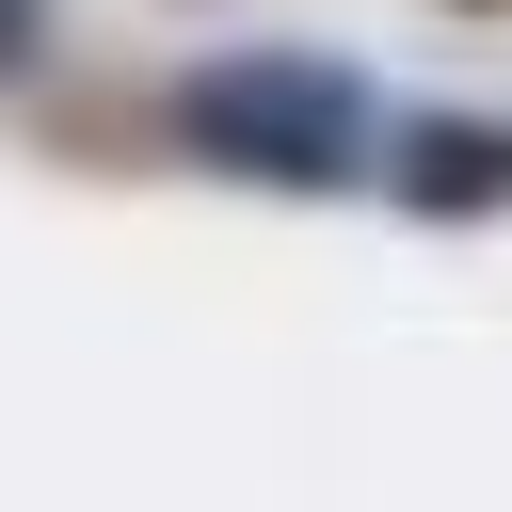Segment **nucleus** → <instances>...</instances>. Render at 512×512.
<instances>
[{"label": "nucleus", "instance_id": "obj_2", "mask_svg": "<svg viewBox=\"0 0 512 512\" xmlns=\"http://www.w3.org/2000/svg\"><path fill=\"white\" fill-rule=\"evenodd\" d=\"M384 192L432 208V224H480V208H512V128L496 112H416L384 144Z\"/></svg>", "mask_w": 512, "mask_h": 512}, {"label": "nucleus", "instance_id": "obj_1", "mask_svg": "<svg viewBox=\"0 0 512 512\" xmlns=\"http://www.w3.org/2000/svg\"><path fill=\"white\" fill-rule=\"evenodd\" d=\"M160 128L208 160V176H256V192H336L368 176V80L320 64V48H208L160 80Z\"/></svg>", "mask_w": 512, "mask_h": 512}, {"label": "nucleus", "instance_id": "obj_3", "mask_svg": "<svg viewBox=\"0 0 512 512\" xmlns=\"http://www.w3.org/2000/svg\"><path fill=\"white\" fill-rule=\"evenodd\" d=\"M48 64V0H0V80H32Z\"/></svg>", "mask_w": 512, "mask_h": 512}]
</instances>
